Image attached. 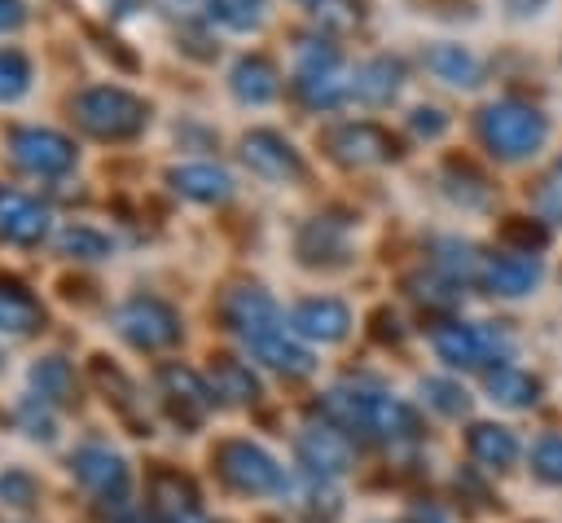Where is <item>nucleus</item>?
Segmentation results:
<instances>
[{
    "label": "nucleus",
    "instance_id": "nucleus-1",
    "mask_svg": "<svg viewBox=\"0 0 562 523\" xmlns=\"http://www.w3.org/2000/svg\"><path fill=\"white\" fill-rule=\"evenodd\" d=\"M325 413L347 435H364V439H382V444H404V439L422 435L413 404H404L386 391H369V387H334L325 396Z\"/></svg>",
    "mask_w": 562,
    "mask_h": 523
},
{
    "label": "nucleus",
    "instance_id": "nucleus-2",
    "mask_svg": "<svg viewBox=\"0 0 562 523\" xmlns=\"http://www.w3.org/2000/svg\"><path fill=\"white\" fill-rule=\"evenodd\" d=\"M479 136L496 158L518 163V158H531L549 141V119L522 101H492L479 110Z\"/></svg>",
    "mask_w": 562,
    "mask_h": 523
},
{
    "label": "nucleus",
    "instance_id": "nucleus-3",
    "mask_svg": "<svg viewBox=\"0 0 562 523\" xmlns=\"http://www.w3.org/2000/svg\"><path fill=\"white\" fill-rule=\"evenodd\" d=\"M75 119L83 132L101 136V141H127L136 132H145L149 123V105L127 92V88H114V84H97V88H83L75 101H70Z\"/></svg>",
    "mask_w": 562,
    "mask_h": 523
},
{
    "label": "nucleus",
    "instance_id": "nucleus-4",
    "mask_svg": "<svg viewBox=\"0 0 562 523\" xmlns=\"http://www.w3.org/2000/svg\"><path fill=\"white\" fill-rule=\"evenodd\" d=\"M211 466L233 492H246V497H268L290 488L285 466L255 439H220L211 453Z\"/></svg>",
    "mask_w": 562,
    "mask_h": 523
},
{
    "label": "nucleus",
    "instance_id": "nucleus-5",
    "mask_svg": "<svg viewBox=\"0 0 562 523\" xmlns=\"http://www.w3.org/2000/svg\"><path fill=\"white\" fill-rule=\"evenodd\" d=\"M435 343V356L452 369H483V365H505L509 352H514V338L492 325V321H448V325H435L430 334Z\"/></svg>",
    "mask_w": 562,
    "mask_h": 523
},
{
    "label": "nucleus",
    "instance_id": "nucleus-6",
    "mask_svg": "<svg viewBox=\"0 0 562 523\" xmlns=\"http://www.w3.org/2000/svg\"><path fill=\"white\" fill-rule=\"evenodd\" d=\"M114 325H119V334H123L136 352H162V347H176L180 334H184L176 308L162 303V299H154V294H136V299H127V303L114 312Z\"/></svg>",
    "mask_w": 562,
    "mask_h": 523
},
{
    "label": "nucleus",
    "instance_id": "nucleus-7",
    "mask_svg": "<svg viewBox=\"0 0 562 523\" xmlns=\"http://www.w3.org/2000/svg\"><path fill=\"white\" fill-rule=\"evenodd\" d=\"M154 382H158V396H162L167 413H171L180 426H198V422L215 409L211 382H206L198 369L180 365V360H162L158 374H154Z\"/></svg>",
    "mask_w": 562,
    "mask_h": 523
},
{
    "label": "nucleus",
    "instance_id": "nucleus-8",
    "mask_svg": "<svg viewBox=\"0 0 562 523\" xmlns=\"http://www.w3.org/2000/svg\"><path fill=\"white\" fill-rule=\"evenodd\" d=\"M70 475H75V483H79L83 492H92L97 501L123 505V497H127V461H123L110 444H97V439L79 444V448L70 453Z\"/></svg>",
    "mask_w": 562,
    "mask_h": 523
},
{
    "label": "nucleus",
    "instance_id": "nucleus-9",
    "mask_svg": "<svg viewBox=\"0 0 562 523\" xmlns=\"http://www.w3.org/2000/svg\"><path fill=\"white\" fill-rule=\"evenodd\" d=\"M321 145L329 149V158L347 167H378V163L400 158V141L378 123H338L321 136Z\"/></svg>",
    "mask_w": 562,
    "mask_h": 523
},
{
    "label": "nucleus",
    "instance_id": "nucleus-10",
    "mask_svg": "<svg viewBox=\"0 0 562 523\" xmlns=\"http://www.w3.org/2000/svg\"><path fill=\"white\" fill-rule=\"evenodd\" d=\"M9 154L31 176H66L79 158L75 145L53 127H13L9 132Z\"/></svg>",
    "mask_w": 562,
    "mask_h": 523
},
{
    "label": "nucleus",
    "instance_id": "nucleus-11",
    "mask_svg": "<svg viewBox=\"0 0 562 523\" xmlns=\"http://www.w3.org/2000/svg\"><path fill=\"white\" fill-rule=\"evenodd\" d=\"M224 321H228V330H233L246 347L285 325L277 299H272L263 286H237V290H228V294H224Z\"/></svg>",
    "mask_w": 562,
    "mask_h": 523
},
{
    "label": "nucleus",
    "instance_id": "nucleus-12",
    "mask_svg": "<svg viewBox=\"0 0 562 523\" xmlns=\"http://www.w3.org/2000/svg\"><path fill=\"white\" fill-rule=\"evenodd\" d=\"M294 448H299L303 470H307V475H321V479H338V475H347L351 461H356L351 435H347L342 426H334V422H325V426H303L299 439H294Z\"/></svg>",
    "mask_w": 562,
    "mask_h": 523
},
{
    "label": "nucleus",
    "instance_id": "nucleus-13",
    "mask_svg": "<svg viewBox=\"0 0 562 523\" xmlns=\"http://www.w3.org/2000/svg\"><path fill=\"white\" fill-rule=\"evenodd\" d=\"M149 510H154L158 523H211L193 479L171 470V466H154V475H149Z\"/></svg>",
    "mask_w": 562,
    "mask_h": 523
},
{
    "label": "nucleus",
    "instance_id": "nucleus-14",
    "mask_svg": "<svg viewBox=\"0 0 562 523\" xmlns=\"http://www.w3.org/2000/svg\"><path fill=\"white\" fill-rule=\"evenodd\" d=\"M241 158H246V167H250L255 176H263V180H294V176H303L299 149H294L281 132H272V127L246 132V136H241Z\"/></svg>",
    "mask_w": 562,
    "mask_h": 523
},
{
    "label": "nucleus",
    "instance_id": "nucleus-15",
    "mask_svg": "<svg viewBox=\"0 0 562 523\" xmlns=\"http://www.w3.org/2000/svg\"><path fill=\"white\" fill-rule=\"evenodd\" d=\"M290 330L299 338H312V343H338L347 338L351 330V308L342 299H329V294H316V299H303L294 303L290 312Z\"/></svg>",
    "mask_w": 562,
    "mask_h": 523
},
{
    "label": "nucleus",
    "instance_id": "nucleus-16",
    "mask_svg": "<svg viewBox=\"0 0 562 523\" xmlns=\"http://www.w3.org/2000/svg\"><path fill=\"white\" fill-rule=\"evenodd\" d=\"M544 268L536 255H522V251H505V255H487L483 259V286L501 299H522L540 286Z\"/></svg>",
    "mask_w": 562,
    "mask_h": 523
},
{
    "label": "nucleus",
    "instance_id": "nucleus-17",
    "mask_svg": "<svg viewBox=\"0 0 562 523\" xmlns=\"http://www.w3.org/2000/svg\"><path fill=\"white\" fill-rule=\"evenodd\" d=\"M44 233H48V211L35 198L0 185V237L13 246H35L44 242Z\"/></svg>",
    "mask_w": 562,
    "mask_h": 523
},
{
    "label": "nucleus",
    "instance_id": "nucleus-18",
    "mask_svg": "<svg viewBox=\"0 0 562 523\" xmlns=\"http://www.w3.org/2000/svg\"><path fill=\"white\" fill-rule=\"evenodd\" d=\"M250 352L268 365V369H277V374H285V378H307L312 369H316V356L299 343V334L294 330H272V334H263L259 343H250Z\"/></svg>",
    "mask_w": 562,
    "mask_h": 523
},
{
    "label": "nucleus",
    "instance_id": "nucleus-19",
    "mask_svg": "<svg viewBox=\"0 0 562 523\" xmlns=\"http://www.w3.org/2000/svg\"><path fill=\"white\" fill-rule=\"evenodd\" d=\"M31 391L44 400V404H57V409H75L83 396H79V378H75V365L61 360V356H40L31 365Z\"/></svg>",
    "mask_w": 562,
    "mask_h": 523
},
{
    "label": "nucleus",
    "instance_id": "nucleus-20",
    "mask_svg": "<svg viewBox=\"0 0 562 523\" xmlns=\"http://www.w3.org/2000/svg\"><path fill=\"white\" fill-rule=\"evenodd\" d=\"M465 448L483 470H509L518 461V435L501 422H474L465 431Z\"/></svg>",
    "mask_w": 562,
    "mask_h": 523
},
{
    "label": "nucleus",
    "instance_id": "nucleus-21",
    "mask_svg": "<svg viewBox=\"0 0 562 523\" xmlns=\"http://www.w3.org/2000/svg\"><path fill=\"white\" fill-rule=\"evenodd\" d=\"M171 189L193 198V202H224L233 193V176L215 163H184V167H171Z\"/></svg>",
    "mask_w": 562,
    "mask_h": 523
},
{
    "label": "nucleus",
    "instance_id": "nucleus-22",
    "mask_svg": "<svg viewBox=\"0 0 562 523\" xmlns=\"http://www.w3.org/2000/svg\"><path fill=\"white\" fill-rule=\"evenodd\" d=\"M483 387H487V396L496 400V404H505V409H531L536 400H540V378L536 374H527V369H518V365H492L487 374H483Z\"/></svg>",
    "mask_w": 562,
    "mask_h": 523
},
{
    "label": "nucleus",
    "instance_id": "nucleus-23",
    "mask_svg": "<svg viewBox=\"0 0 562 523\" xmlns=\"http://www.w3.org/2000/svg\"><path fill=\"white\" fill-rule=\"evenodd\" d=\"M228 88L246 105H268L281 92V75H277V66L268 57H241L233 66V75H228Z\"/></svg>",
    "mask_w": 562,
    "mask_h": 523
},
{
    "label": "nucleus",
    "instance_id": "nucleus-24",
    "mask_svg": "<svg viewBox=\"0 0 562 523\" xmlns=\"http://www.w3.org/2000/svg\"><path fill=\"white\" fill-rule=\"evenodd\" d=\"M211 391L224 404H255L263 396L255 369L246 360H237V356H215L211 360Z\"/></svg>",
    "mask_w": 562,
    "mask_h": 523
},
{
    "label": "nucleus",
    "instance_id": "nucleus-25",
    "mask_svg": "<svg viewBox=\"0 0 562 523\" xmlns=\"http://www.w3.org/2000/svg\"><path fill=\"white\" fill-rule=\"evenodd\" d=\"M404 84V62L400 57H373L356 70L351 79V92L364 101V105H386Z\"/></svg>",
    "mask_w": 562,
    "mask_h": 523
},
{
    "label": "nucleus",
    "instance_id": "nucleus-26",
    "mask_svg": "<svg viewBox=\"0 0 562 523\" xmlns=\"http://www.w3.org/2000/svg\"><path fill=\"white\" fill-rule=\"evenodd\" d=\"M426 70L435 79H443V84H457V88H479L483 84L479 57L470 48H461V44H435V48H426Z\"/></svg>",
    "mask_w": 562,
    "mask_h": 523
},
{
    "label": "nucleus",
    "instance_id": "nucleus-27",
    "mask_svg": "<svg viewBox=\"0 0 562 523\" xmlns=\"http://www.w3.org/2000/svg\"><path fill=\"white\" fill-rule=\"evenodd\" d=\"M294 251H299V259H303L307 268H334V264H347V242H342V233H338L329 220H312V224H303Z\"/></svg>",
    "mask_w": 562,
    "mask_h": 523
},
{
    "label": "nucleus",
    "instance_id": "nucleus-28",
    "mask_svg": "<svg viewBox=\"0 0 562 523\" xmlns=\"http://www.w3.org/2000/svg\"><path fill=\"white\" fill-rule=\"evenodd\" d=\"M44 330V308L35 294H26L13 281H0V334H35Z\"/></svg>",
    "mask_w": 562,
    "mask_h": 523
},
{
    "label": "nucleus",
    "instance_id": "nucleus-29",
    "mask_svg": "<svg viewBox=\"0 0 562 523\" xmlns=\"http://www.w3.org/2000/svg\"><path fill=\"white\" fill-rule=\"evenodd\" d=\"M435 272H443V277H452V281H470L474 272H483V264H479V251H474L470 242H461V237H439V242H435Z\"/></svg>",
    "mask_w": 562,
    "mask_h": 523
},
{
    "label": "nucleus",
    "instance_id": "nucleus-30",
    "mask_svg": "<svg viewBox=\"0 0 562 523\" xmlns=\"http://www.w3.org/2000/svg\"><path fill=\"white\" fill-rule=\"evenodd\" d=\"M294 505H299V514L312 519V523H334V514L342 510V501H338V492L329 488V479L307 475V470H303V492H299Z\"/></svg>",
    "mask_w": 562,
    "mask_h": 523
},
{
    "label": "nucleus",
    "instance_id": "nucleus-31",
    "mask_svg": "<svg viewBox=\"0 0 562 523\" xmlns=\"http://www.w3.org/2000/svg\"><path fill=\"white\" fill-rule=\"evenodd\" d=\"M294 88H299V97H303L312 110H334L338 101L351 97V84L338 79V70H325V75H299Z\"/></svg>",
    "mask_w": 562,
    "mask_h": 523
},
{
    "label": "nucleus",
    "instance_id": "nucleus-32",
    "mask_svg": "<svg viewBox=\"0 0 562 523\" xmlns=\"http://www.w3.org/2000/svg\"><path fill=\"white\" fill-rule=\"evenodd\" d=\"M57 251L70 255V259H110L114 255V242L101 229H92V224H70V229H61Z\"/></svg>",
    "mask_w": 562,
    "mask_h": 523
},
{
    "label": "nucleus",
    "instance_id": "nucleus-33",
    "mask_svg": "<svg viewBox=\"0 0 562 523\" xmlns=\"http://www.w3.org/2000/svg\"><path fill=\"white\" fill-rule=\"evenodd\" d=\"M92 378H97V387L105 391V400H114V409H119L123 418H136V413H132V409H136V400H132L136 391H132V382H127L105 356H92ZM136 426H140V435H149V426H145L140 418H136Z\"/></svg>",
    "mask_w": 562,
    "mask_h": 523
},
{
    "label": "nucleus",
    "instance_id": "nucleus-34",
    "mask_svg": "<svg viewBox=\"0 0 562 523\" xmlns=\"http://www.w3.org/2000/svg\"><path fill=\"white\" fill-rule=\"evenodd\" d=\"M206 13L228 31H259V22L268 18V0H211Z\"/></svg>",
    "mask_w": 562,
    "mask_h": 523
},
{
    "label": "nucleus",
    "instance_id": "nucleus-35",
    "mask_svg": "<svg viewBox=\"0 0 562 523\" xmlns=\"http://www.w3.org/2000/svg\"><path fill=\"white\" fill-rule=\"evenodd\" d=\"M31 92V62L18 48H0V105L22 101Z\"/></svg>",
    "mask_w": 562,
    "mask_h": 523
},
{
    "label": "nucleus",
    "instance_id": "nucleus-36",
    "mask_svg": "<svg viewBox=\"0 0 562 523\" xmlns=\"http://www.w3.org/2000/svg\"><path fill=\"white\" fill-rule=\"evenodd\" d=\"M422 400H426L435 413H443V418H461V413L470 409L465 387L452 382V378H422Z\"/></svg>",
    "mask_w": 562,
    "mask_h": 523
},
{
    "label": "nucleus",
    "instance_id": "nucleus-37",
    "mask_svg": "<svg viewBox=\"0 0 562 523\" xmlns=\"http://www.w3.org/2000/svg\"><path fill=\"white\" fill-rule=\"evenodd\" d=\"M408 294L417 303H426V308H457L461 303V281H452L443 272H430V277H413Z\"/></svg>",
    "mask_w": 562,
    "mask_h": 523
},
{
    "label": "nucleus",
    "instance_id": "nucleus-38",
    "mask_svg": "<svg viewBox=\"0 0 562 523\" xmlns=\"http://www.w3.org/2000/svg\"><path fill=\"white\" fill-rule=\"evenodd\" d=\"M501 237H505L514 251H522V255L549 246V229H544V220H527V215H509V220L501 224Z\"/></svg>",
    "mask_w": 562,
    "mask_h": 523
},
{
    "label": "nucleus",
    "instance_id": "nucleus-39",
    "mask_svg": "<svg viewBox=\"0 0 562 523\" xmlns=\"http://www.w3.org/2000/svg\"><path fill=\"white\" fill-rule=\"evenodd\" d=\"M531 470L544 479V483H562V435L549 431L531 444Z\"/></svg>",
    "mask_w": 562,
    "mask_h": 523
},
{
    "label": "nucleus",
    "instance_id": "nucleus-40",
    "mask_svg": "<svg viewBox=\"0 0 562 523\" xmlns=\"http://www.w3.org/2000/svg\"><path fill=\"white\" fill-rule=\"evenodd\" d=\"M338 70V48L329 40H299V75Z\"/></svg>",
    "mask_w": 562,
    "mask_h": 523
},
{
    "label": "nucleus",
    "instance_id": "nucleus-41",
    "mask_svg": "<svg viewBox=\"0 0 562 523\" xmlns=\"http://www.w3.org/2000/svg\"><path fill=\"white\" fill-rule=\"evenodd\" d=\"M0 501L13 505V510H26V505L40 501V483L26 470H4L0 475Z\"/></svg>",
    "mask_w": 562,
    "mask_h": 523
},
{
    "label": "nucleus",
    "instance_id": "nucleus-42",
    "mask_svg": "<svg viewBox=\"0 0 562 523\" xmlns=\"http://www.w3.org/2000/svg\"><path fill=\"white\" fill-rule=\"evenodd\" d=\"M448 193H452L461 207H487V185H483V176H474V171H465V167H461V176H457V167H448Z\"/></svg>",
    "mask_w": 562,
    "mask_h": 523
},
{
    "label": "nucleus",
    "instance_id": "nucleus-43",
    "mask_svg": "<svg viewBox=\"0 0 562 523\" xmlns=\"http://www.w3.org/2000/svg\"><path fill=\"white\" fill-rule=\"evenodd\" d=\"M18 426L31 435V439H53V418H48V404L40 396H26L18 404Z\"/></svg>",
    "mask_w": 562,
    "mask_h": 523
},
{
    "label": "nucleus",
    "instance_id": "nucleus-44",
    "mask_svg": "<svg viewBox=\"0 0 562 523\" xmlns=\"http://www.w3.org/2000/svg\"><path fill=\"white\" fill-rule=\"evenodd\" d=\"M408 127L417 132V136H426V141H435V136H443L448 132V119L435 110V105H417L413 114H408Z\"/></svg>",
    "mask_w": 562,
    "mask_h": 523
},
{
    "label": "nucleus",
    "instance_id": "nucleus-45",
    "mask_svg": "<svg viewBox=\"0 0 562 523\" xmlns=\"http://www.w3.org/2000/svg\"><path fill=\"white\" fill-rule=\"evenodd\" d=\"M158 4H162V9L171 13V18H184V22L211 9V0H158Z\"/></svg>",
    "mask_w": 562,
    "mask_h": 523
},
{
    "label": "nucleus",
    "instance_id": "nucleus-46",
    "mask_svg": "<svg viewBox=\"0 0 562 523\" xmlns=\"http://www.w3.org/2000/svg\"><path fill=\"white\" fill-rule=\"evenodd\" d=\"M22 0H0V31H18L22 26Z\"/></svg>",
    "mask_w": 562,
    "mask_h": 523
},
{
    "label": "nucleus",
    "instance_id": "nucleus-47",
    "mask_svg": "<svg viewBox=\"0 0 562 523\" xmlns=\"http://www.w3.org/2000/svg\"><path fill=\"white\" fill-rule=\"evenodd\" d=\"M180 48H184V53H193V57H202V62H211V57H215V48H211L202 35H184V40H180Z\"/></svg>",
    "mask_w": 562,
    "mask_h": 523
},
{
    "label": "nucleus",
    "instance_id": "nucleus-48",
    "mask_svg": "<svg viewBox=\"0 0 562 523\" xmlns=\"http://www.w3.org/2000/svg\"><path fill=\"white\" fill-rule=\"evenodd\" d=\"M119 523H149V519H145V514H123Z\"/></svg>",
    "mask_w": 562,
    "mask_h": 523
},
{
    "label": "nucleus",
    "instance_id": "nucleus-49",
    "mask_svg": "<svg viewBox=\"0 0 562 523\" xmlns=\"http://www.w3.org/2000/svg\"><path fill=\"white\" fill-rule=\"evenodd\" d=\"M553 185H558V189H562V158H558V163H553Z\"/></svg>",
    "mask_w": 562,
    "mask_h": 523
},
{
    "label": "nucleus",
    "instance_id": "nucleus-50",
    "mask_svg": "<svg viewBox=\"0 0 562 523\" xmlns=\"http://www.w3.org/2000/svg\"><path fill=\"white\" fill-rule=\"evenodd\" d=\"M299 4H325V0H299Z\"/></svg>",
    "mask_w": 562,
    "mask_h": 523
}]
</instances>
